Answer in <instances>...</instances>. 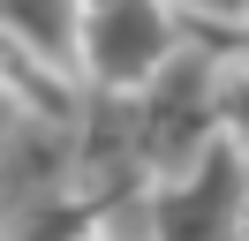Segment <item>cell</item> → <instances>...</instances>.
Masks as SVG:
<instances>
[{"label":"cell","mask_w":249,"mask_h":241,"mask_svg":"<svg viewBox=\"0 0 249 241\" xmlns=\"http://www.w3.org/2000/svg\"><path fill=\"white\" fill-rule=\"evenodd\" d=\"M189 38H196L212 60H249V15L242 23H204V30H189Z\"/></svg>","instance_id":"cell-6"},{"label":"cell","mask_w":249,"mask_h":241,"mask_svg":"<svg viewBox=\"0 0 249 241\" xmlns=\"http://www.w3.org/2000/svg\"><path fill=\"white\" fill-rule=\"evenodd\" d=\"M83 241H98V234H83Z\"/></svg>","instance_id":"cell-9"},{"label":"cell","mask_w":249,"mask_h":241,"mask_svg":"<svg viewBox=\"0 0 249 241\" xmlns=\"http://www.w3.org/2000/svg\"><path fill=\"white\" fill-rule=\"evenodd\" d=\"M181 38H189V23L174 15V0H106V8H83V83L151 90L181 60Z\"/></svg>","instance_id":"cell-1"},{"label":"cell","mask_w":249,"mask_h":241,"mask_svg":"<svg viewBox=\"0 0 249 241\" xmlns=\"http://www.w3.org/2000/svg\"><path fill=\"white\" fill-rule=\"evenodd\" d=\"M0 83L16 90V98H38L46 113H68V83H76V75L46 68V60H38V53H23L16 38H0Z\"/></svg>","instance_id":"cell-4"},{"label":"cell","mask_w":249,"mask_h":241,"mask_svg":"<svg viewBox=\"0 0 249 241\" xmlns=\"http://www.w3.org/2000/svg\"><path fill=\"white\" fill-rule=\"evenodd\" d=\"M234 241H249V204H242V234H234Z\"/></svg>","instance_id":"cell-8"},{"label":"cell","mask_w":249,"mask_h":241,"mask_svg":"<svg viewBox=\"0 0 249 241\" xmlns=\"http://www.w3.org/2000/svg\"><path fill=\"white\" fill-rule=\"evenodd\" d=\"M174 15H181L189 30H204V23H242L249 0H174Z\"/></svg>","instance_id":"cell-7"},{"label":"cell","mask_w":249,"mask_h":241,"mask_svg":"<svg viewBox=\"0 0 249 241\" xmlns=\"http://www.w3.org/2000/svg\"><path fill=\"white\" fill-rule=\"evenodd\" d=\"M212 113H219V136H227V143H242V158H249V60H234V68L219 75Z\"/></svg>","instance_id":"cell-5"},{"label":"cell","mask_w":249,"mask_h":241,"mask_svg":"<svg viewBox=\"0 0 249 241\" xmlns=\"http://www.w3.org/2000/svg\"><path fill=\"white\" fill-rule=\"evenodd\" d=\"M0 38L83 83V0H0Z\"/></svg>","instance_id":"cell-3"},{"label":"cell","mask_w":249,"mask_h":241,"mask_svg":"<svg viewBox=\"0 0 249 241\" xmlns=\"http://www.w3.org/2000/svg\"><path fill=\"white\" fill-rule=\"evenodd\" d=\"M242 204H249V158L227 136H204L181 181L151 189L143 219L151 241H234L242 234Z\"/></svg>","instance_id":"cell-2"}]
</instances>
